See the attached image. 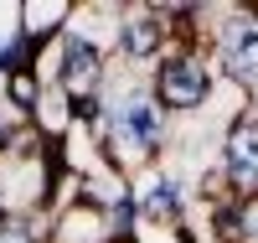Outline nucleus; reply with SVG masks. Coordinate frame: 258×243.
Returning a JSON list of instances; mask_svg holds the SVG:
<instances>
[{
	"label": "nucleus",
	"mask_w": 258,
	"mask_h": 243,
	"mask_svg": "<svg viewBox=\"0 0 258 243\" xmlns=\"http://www.w3.org/2000/svg\"><path fill=\"white\" fill-rule=\"evenodd\" d=\"M103 99H109V119L98 129V156L109 161L124 181L150 171V166H160V161H170L176 124L150 99V73H135V68H119L114 62Z\"/></svg>",
	"instance_id": "1"
},
{
	"label": "nucleus",
	"mask_w": 258,
	"mask_h": 243,
	"mask_svg": "<svg viewBox=\"0 0 258 243\" xmlns=\"http://www.w3.org/2000/svg\"><path fill=\"white\" fill-rule=\"evenodd\" d=\"M217 83H222V73H217V62H212L207 47H170L150 68V99L160 104V114L170 124H181V119L207 114Z\"/></svg>",
	"instance_id": "2"
},
{
	"label": "nucleus",
	"mask_w": 258,
	"mask_h": 243,
	"mask_svg": "<svg viewBox=\"0 0 258 243\" xmlns=\"http://www.w3.org/2000/svg\"><path fill=\"white\" fill-rule=\"evenodd\" d=\"M207 52L227 88H238L243 99H258V6H217Z\"/></svg>",
	"instance_id": "3"
},
{
	"label": "nucleus",
	"mask_w": 258,
	"mask_h": 243,
	"mask_svg": "<svg viewBox=\"0 0 258 243\" xmlns=\"http://www.w3.org/2000/svg\"><path fill=\"white\" fill-rule=\"evenodd\" d=\"M109 73H114V52L98 47V41H88V36L73 31V26L47 47V57H41V78L57 83L73 104L103 93V88H109Z\"/></svg>",
	"instance_id": "4"
},
{
	"label": "nucleus",
	"mask_w": 258,
	"mask_h": 243,
	"mask_svg": "<svg viewBox=\"0 0 258 243\" xmlns=\"http://www.w3.org/2000/svg\"><path fill=\"white\" fill-rule=\"evenodd\" d=\"M212 176L222 181L227 197H258V104H243L227 119Z\"/></svg>",
	"instance_id": "5"
},
{
	"label": "nucleus",
	"mask_w": 258,
	"mask_h": 243,
	"mask_svg": "<svg viewBox=\"0 0 258 243\" xmlns=\"http://www.w3.org/2000/svg\"><path fill=\"white\" fill-rule=\"evenodd\" d=\"M129 191H135V212H140V228H181L191 217V181L170 166H150L140 176H129Z\"/></svg>",
	"instance_id": "6"
},
{
	"label": "nucleus",
	"mask_w": 258,
	"mask_h": 243,
	"mask_svg": "<svg viewBox=\"0 0 258 243\" xmlns=\"http://www.w3.org/2000/svg\"><path fill=\"white\" fill-rule=\"evenodd\" d=\"M165 52H170V31L160 21V6H119V21H114V62L119 68L150 73Z\"/></svg>",
	"instance_id": "7"
},
{
	"label": "nucleus",
	"mask_w": 258,
	"mask_h": 243,
	"mask_svg": "<svg viewBox=\"0 0 258 243\" xmlns=\"http://www.w3.org/2000/svg\"><path fill=\"white\" fill-rule=\"evenodd\" d=\"M52 217H0V243H47Z\"/></svg>",
	"instance_id": "8"
},
{
	"label": "nucleus",
	"mask_w": 258,
	"mask_h": 243,
	"mask_svg": "<svg viewBox=\"0 0 258 243\" xmlns=\"http://www.w3.org/2000/svg\"><path fill=\"white\" fill-rule=\"evenodd\" d=\"M11 145H16V135H11V129H6V124H0V161H6V156H11Z\"/></svg>",
	"instance_id": "9"
},
{
	"label": "nucleus",
	"mask_w": 258,
	"mask_h": 243,
	"mask_svg": "<svg viewBox=\"0 0 258 243\" xmlns=\"http://www.w3.org/2000/svg\"><path fill=\"white\" fill-rule=\"evenodd\" d=\"M0 217H6V197H0Z\"/></svg>",
	"instance_id": "10"
},
{
	"label": "nucleus",
	"mask_w": 258,
	"mask_h": 243,
	"mask_svg": "<svg viewBox=\"0 0 258 243\" xmlns=\"http://www.w3.org/2000/svg\"><path fill=\"white\" fill-rule=\"evenodd\" d=\"M114 243H135V238H114Z\"/></svg>",
	"instance_id": "11"
}]
</instances>
